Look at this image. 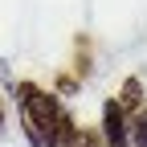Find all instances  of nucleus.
<instances>
[{"label":"nucleus","mask_w":147,"mask_h":147,"mask_svg":"<svg viewBox=\"0 0 147 147\" xmlns=\"http://www.w3.org/2000/svg\"><path fill=\"white\" fill-rule=\"evenodd\" d=\"M0 123H4V106H0Z\"/></svg>","instance_id":"obj_6"},{"label":"nucleus","mask_w":147,"mask_h":147,"mask_svg":"<svg viewBox=\"0 0 147 147\" xmlns=\"http://www.w3.org/2000/svg\"><path fill=\"white\" fill-rule=\"evenodd\" d=\"M61 147H102V139L94 131H86V127H78L69 115H65V131H61Z\"/></svg>","instance_id":"obj_3"},{"label":"nucleus","mask_w":147,"mask_h":147,"mask_svg":"<svg viewBox=\"0 0 147 147\" xmlns=\"http://www.w3.org/2000/svg\"><path fill=\"white\" fill-rule=\"evenodd\" d=\"M21 127L33 147H61V131H65V110L57 106V98L45 94L41 86L21 82Z\"/></svg>","instance_id":"obj_1"},{"label":"nucleus","mask_w":147,"mask_h":147,"mask_svg":"<svg viewBox=\"0 0 147 147\" xmlns=\"http://www.w3.org/2000/svg\"><path fill=\"white\" fill-rule=\"evenodd\" d=\"M102 143L106 147H131V123L119 98H110L102 106Z\"/></svg>","instance_id":"obj_2"},{"label":"nucleus","mask_w":147,"mask_h":147,"mask_svg":"<svg viewBox=\"0 0 147 147\" xmlns=\"http://www.w3.org/2000/svg\"><path fill=\"white\" fill-rule=\"evenodd\" d=\"M131 147H147V110H135L131 119Z\"/></svg>","instance_id":"obj_4"},{"label":"nucleus","mask_w":147,"mask_h":147,"mask_svg":"<svg viewBox=\"0 0 147 147\" xmlns=\"http://www.w3.org/2000/svg\"><path fill=\"white\" fill-rule=\"evenodd\" d=\"M119 102H123V110H139V82H135V78L123 82V98H119Z\"/></svg>","instance_id":"obj_5"}]
</instances>
